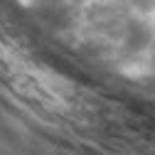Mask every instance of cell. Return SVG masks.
Wrapping results in <instances>:
<instances>
[{"instance_id":"6da1fadb","label":"cell","mask_w":155,"mask_h":155,"mask_svg":"<svg viewBox=\"0 0 155 155\" xmlns=\"http://www.w3.org/2000/svg\"><path fill=\"white\" fill-rule=\"evenodd\" d=\"M140 3H143V0H140ZM140 3H138V8H140ZM135 12H138V10H135ZM133 20H135V15H133Z\"/></svg>"}]
</instances>
